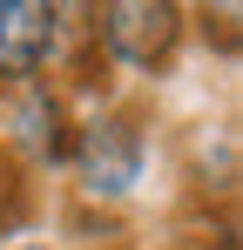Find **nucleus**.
Returning <instances> with one entry per match:
<instances>
[{"label":"nucleus","mask_w":243,"mask_h":250,"mask_svg":"<svg viewBox=\"0 0 243 250\" xmlns=\"http://www.w3.org/2000/svg\"><path fill=\"white\" fill-rule=\"evenodd\" d=\"M68 163L81 176V196L95 203H122L135 183H142V163H149V135L135 115H88V122L68 135Z\"/></svg>","instance_id":"1"},{"label":"nucleus","mask_w":243,"mask_h":250,"mask_svg":"<svg viewBox=\"0 0 243 250\" xmlns=\"http://www.w3.org/2000/svg\"><path fill=\"white\" fill-rule=\"evenodd\" d=\"M95 41L108 61L135 68V75H156L169 68V54L182 41V7L176 0H115L95 14Z\"/></svg>","instance_id":"2"},{"label":"nucleus","mask_w":243,"mask_h":250,"mask_svg":"<svg viewBox=\"0 0 243 250\" xmlns=\"http://www.w3.org/2000/svg\"><path fill=\"white\" fill-rule=\"evenodd\" d=\"M0 142L20 156V163H34V169H54V163H68V108H61V95L54 88H14L7 102H0Z\"/></svg>","instance_id":"3"},{"label":"nucleus","mask_w":243,"mask_h":250,"mask_svg":"<svg viewBox=\"0 0 243 250\" xmlns=\"http://www.w3.org/2000/svg\"><path fill=\"white\" fill-rule=\"evenodd\" d=\"M61 47V7L40 0H0V82L27 88Z\"/></svg>","instance_id":"4"},{"label":"nucleus","mask_w":243,"mask_h":250,"mask_svg":"<svg viewBox=\"0 0 243 250\" xmlns=\"http://www.w3.org/2000/svg\"><path fill=\"white\" fill-rule=\"evenodd\" d=\"M202 250H237V237H216V244H202Z\"/></svg>","instance_id":"5"},{"label":"nucleus","mask_w":243,"mask_h":250,"mask_svg":"<svg viewBox=\"0 0 243 250\" xmlns=\"http://www.w3.org/2000/svg\"><path fill=\"white\" fill-rule=\"evenodd\" d=\"M14 250H47V244H14Z\"/></svg>","instance_id":"6"}]
</instances>
